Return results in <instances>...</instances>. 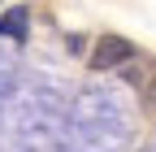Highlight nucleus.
I'll return each mask as SVG.
<instances>
[{"mask_svg":"<svg viewBox=\"0 0 156 152\" xmlns=\"http://www.w3.org/2000/svg\"><path fill=\"white\" fill-rule=\"evenodd\" d=\"M147 104H156V78H152V87H147Z\"/></svg>","mask_w":156,"mask_h":152,"instance_id":"nucleus-3","label":"nucleus"},{"mask_svg":"<svg viewBox=\"0 0 156 152\" xmlns=\"http://www.w3.org/2000/svg\"><path fill=\"white\" fill-rule=\"evenodd\" d=\"M0 31H5V35H26V13H22V9L5 13V22H0Z\"/></svg>","mask_w":156,"mask_h":152,"instance_id":"nucleus-2","label":"nucleus"},{"mask_svg":"<svg viewBox=\"0 0 156 152\" xmlns=\"http://www.w3.org/2000/svg\"><path fill=\"white\" fill-rule=\"evenodd\" d=\"M134 56V44L122 39V35H100L91 48V70H117V65H126Z\"/></svg>","mask_w":156,"mask_h":152,"instance_id":"nucleus-1","label":"nucleus"}]
</instances>
